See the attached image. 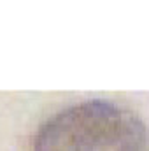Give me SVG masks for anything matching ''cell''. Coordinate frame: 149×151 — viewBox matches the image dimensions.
I'll return each mask as SVG.
<instances>
[{
    "label": "cell",
    "instance_id": "cell-1",
    "mask_svg": "<svg viewBox=\"0 0 149 151\" xmlns=\"http://www.w3.org/2000/svg\"><path fill=\"white\" fill-rule=\"evenodd\" d=\"M34 151H149L144 123L117 104L90 100L53 116Z\"/></svg>",
    "mask_w": 149,
    "mask_h": 151
}]
</instances>
